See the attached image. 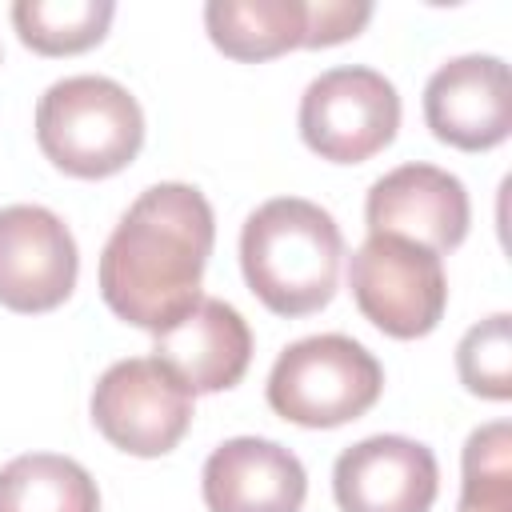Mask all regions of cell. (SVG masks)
Instances as JSON below:
<instances>
[{
  "label": "cell",
  "mask_w": 512,
  "mask_h": 512,
  "mask_svg": "<svg viewBox=\"0 0 512 512\" xmlns=\"http://www.w3.org/2000/svg\"><path fill=\"white\" fill-rule=\"evenodd\" d=\"M116 16L112 0H20L12 24L20 40L40 56H76L104 40Z\"/></svg>",
  "instance_id": "16"
},
{
  "label": "cell",
  "mask_w": 512,
  "mask_h": 512,
  "mask_svg": "<svg viewBox=\"0 0 512 512\" xmlns=\"http://www.w3.org/2000/svg\"><path fill=\"white\" fill-rule=\"evenodd\" d=\"M400 128L396 84L364 64L320 72L300 96V136L332 164H364Z\"/></svg>",
  "instance_id": "5"
},
{
  "label": "cell",
  "mask_w": 512,
  "mask_h": 512,
  "mask_svg": "<svg viewBox=\"0 0 512 512\" xmlns=\"http://www.w3.org/2000/svg\"><path fill=\"white\" fill-rule=\"evenodd\" d=\"M372 20L368 0H312L308 4V24H304V44L300 48H328L360 36V28Z\"/></svg>",
  "instance_id": "19"
},
{
  "label": "cell",
  "mask_w": 512,
  "mask_h": 512,
  "mask_svg": "<svg viewBox=\"0 0 512 512\" xmlns=\"http://www.w3.org/2000/svg\"><path fill=\"white\" fill-rule=\"evenodd\" d=\"M368 236H400L428 252H452L468 236L472 204L460 176L436 164H400L368 188Z\"/></svg>",
  "instance_id": "10"
},
{
  "label": "cell",
  "mask_w": 512,
  "mask_h": 512,
  "mask_svg": "<svg viewBox=\"0 0 512 512\" xmlns=\"http://www.w3.org/2000/svg\"><path fill=\"white\" fill-rule=\"evenodd\" d=\"M348 288L364 320L396 340L428 336L448 304L440 256L400 236H368L348 260Z\"/></svg>",
  "instance_id": "6"
},
{
  "label": "cell",
  "mask_w": 512,
  "mask_h": 512,
  "mask_svg": "<svg viewBox=\"0 0 512 512\" xmlns=\"http://www.w3.org/2000/svg\"><path fill=\"white\" fill-rule=\"evenodd\" d=\"M92 424L128 456H164L192 424V392L152 356L116 360L92 388Z\"/></svg>",
  "instance_id": "7"
},
{
  "label": "cell",
  "mask_w": 512,
  "mask_h": 512,
  "mask_svg": "<svg viewBox=\"0 0 512 512\" xmlns=\"http://www.w3.org/2000/svg\"><path fill=\"white\" fill-rule=\"evenodd\" d=\"M344 236L312 200H264L240 232V268L260 304L276 316L320 312L336 296Z\"/></svg>",
  "instance_id": "2"
},
{
  "label": "cell",
  "mask_w": 512,
  "mask_h": 512,
  "mask_svg": "<svg viewBox=\"0 0 512 512\" xmlns=\"http://www.w3.org/2000/svg\"><path fill=\"white\" fill-rule=\"evenodd\" d=\"M456 372L472 396L508 400L512 396V316L496 312L464 332L456 344Z\"/></svg>",
  "instance_id": "18"
},
{
  "label": "cell",
  "mask_w": 512,
  "mask_h": 512,
  "mask_svg": "<svg viewBox=\"0 0 512 512\" xmlns=\"http://www.w3.org/2000/svg\"><path fill=\"white\" fill-rule=\"evenodd\" d=\"M76 240L40 204L0 208V304L12 312H52L76 288Z\"/></svg>",
  "instance_id": "8"
},
{
  "label": "cell",
  "mask_w": 512,
  "mask_h": 512,
  "mask_svg": "<svg viewBox=\"0 0 512 512\" xmlns=\"http://www.w3.org/2000/svg\"><path fill=\"white\" fill-rule=\"evenodd\" d=\"M308 4L300 0H212L204 4L208 40L244 64L284 56L304 44Z\"/></svg>",
  "instance_id": "14"
},
{
  "label": "cell",
  "mask_w": 512,
  "mask_h": 512,
  "mask_svg": "<svg viewBox=\"0 0 512 512\" xmlns=\"http://www.w3.org/2000/svg\"><path fill=\"white\" fill-rule=\"evenodd\" d=\"M424 120L440 144L488 152L512 132V72L500 56H456L424 84Z\"/></svg>",
  "instance_id": "9"
},
{
  "label": "cell",
  "mask_w": 512,
  "mask_h": 512,
  "mask_svg": "<svg viewBox=\"0 0 512 512\" xmlns=\"http://www.w3.org/2000/svg\"><path fill=\"white\" fill-rule=\"evenodd\" d=\"M0 512H100V492L84 464L28 452L0 468Z\"/></svg>",
  "instance_id": "15"
},
{
  "label": "cell",
  "mask_w": 512,
  "mask_h": 512,
  "mask_svg": "<svg viewBox=\"0 0 512 512\" xmlns=\"http://www.w3.org/2000/svg\"><path fill=\"white\" fill-rule=\"evenodd\" d=\"M440 468L428 444L408 436H368L336 456L332 496L340 512H428Z\"/></svg>",
  "instance_id": "11"
},
{
  "label": "cell",
  "mask_w": 512,
  "mask_h": 512,
  "mask_svg": "<svg viewBox=\"0 0 512 512\" xmlns=\"http://www.w3.org/2000/svg\"><path fill=\"white\" fill-rule=\"evenodd\" d=\"M384 392L380 360L352 336L324 332L288 344L268 372V404L300 428H340Z\"/></svg>",
  "instance_id": "4"
},
{
  "label": "cell",
  "mask_w": 512,
  "mask_h": 512,
  "mask_svg": "<svg viewBox=\"0 0 512 512\" xmlns=\"http://www.w3.org/2000/svg\"><path fill=\"white\" fill-rule=\"evenodd\" d=\"M152 360L164 364L192 396L196 392H224L240 384L252 360V328L248 320L224 304L204 296L188 316L172 328L156 332Z\"/></svg>",
  "instance_id": "13"
},
{
  "label": "cell",
  "mask_w": 512,
  "mask_h": 512,
  "mask_svg": "<svg viewBox=\"0 0 512 512\" xmlns=\"http://www.w3.org/2000/svg\"><path fill=\"white\" fill-rule=\"evenodd\" d=\"M464 484L456 512H512V428L492 420L464 440Z\"/></svg>",
  "instance_id": "17"
},
{
  "label": "cell",
  "mask_w": 512,
  "mask_h": 512,
  "mask_svg": "<svg viewBox=\"0 0 512 512\" xmlns=\"http://www.w3.org/2000/svg\"><path fill=\"white\" fill-rule=\"evenodd\" d=\"M208 512H300L308 476L296 452L260 436H232L204 460Z\"/></svg>",
  "instance_id": "12"
},
{
  "label": "cell",
  "mask_w": 512,
  "mask_h": 512,
  "mask_svg": "<svg viewBox=\"0 0 512 512\" xmlns=\"http://www.w3.org/2000/svg\"><path fill=\"white\" fill-rule=\"evenodd\" d=\"M36 144L60 172L104 180L136 160L144 112L136 96L108 76H68L36 104Z\"/></svg>",
  "instance_id": "3"
},
{
  "label": "cell",
  "mask_w": 512,
  "mask_h": 512,
  "mask_svg": "<svg viewBox=\"0 0 512 512\" xmlns=\"http://www.w3.org/2000/svg\"><path fill=\"white\" fill-rule=\"evenodd\" d=\"M216 216L192 184H152L112 228L100 252L104 304L152 336L188 316L200 296V276L212 256Z\"/></svg>",
  "instance_id": "1"
}]
</instances>
